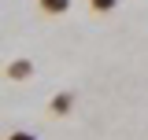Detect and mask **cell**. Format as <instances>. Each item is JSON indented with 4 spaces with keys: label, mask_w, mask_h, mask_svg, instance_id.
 Masks as SVG:
<instances>
[{
    "label": "cell",
    "mask_w": 148,
    "mask_h": 140,
    "mask_svg": "<svg viewBox=\"0 0 148 140\" xmlns=\"http://www.w3.org/2000/svg\"><path fill=\"white\" fill-rule=\"evenodd\" d=\"M8 74H11V77H26V74H30V63H11Z\"/></svg>",
    "instance_id": "obj_1"
},
{
    "label": "cell",
    "mask_w": 148,
    "mask_h": 140,
    "mask_svg": "<svg viewBox=\"0 0 148 140\" xmlns=\"http://www.w3.org/2000/svg\"><path fill=\"white\" fill-rule=\"evenodd\" d=\"M41 7H45V11H63L67 0H41Z\"/></svg>",
    "instance_id": "obj_2"
},
{
    "label": "cell",
    "mask_w": 148,
    "mask_h": 140,
    "mask_svg": "<svg viewBox=\"0 0 148 140\" xmlns=\"http://www.w3.org/2000/svg\"><path fill=\"white\" fill-rule=\"evenodd\" d=\"M67 107H71V96H56V103H52V111H56V114H63Z\"/></svg>",
    "instance_id": "obj_3"
},
{
    "label": "cell",
    "mask_w": 148,
    "mask_h": 140,
    "mask_svg": "<svg viewBox=\"0 0 148 140\" xmlns=\"http://www.w3.org/2000/svg\"><path fill=\"white\" fill-rule=\"evenodd\" d=\"M8 140H37V137H34V133H11Z\"/></svg>",
    "instance_id": "obj_4"
},
{
    "label": "cell",
    "mask_w": 148,
    "mask_h": 140,
    "mask_svg": "<svg viewBox=\"0 0 148 140\" xmlns=\"http://www.w3.org/2000/svg\"><path fill=\"white\" fill-rule=\"evenodd\" d=\"M92 7H104L108 11V7H115V0H92Z\"/></svg>",
    "instance_id": "obj_5"
}]
</instances>
